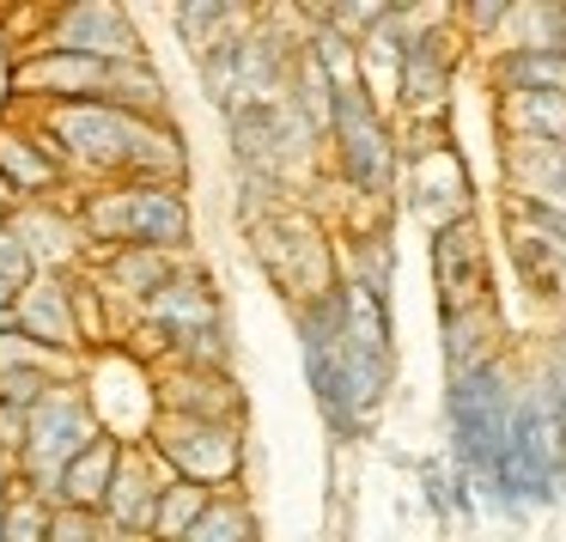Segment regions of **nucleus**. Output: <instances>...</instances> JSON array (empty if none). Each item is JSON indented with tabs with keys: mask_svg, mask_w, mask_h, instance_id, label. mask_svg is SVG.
<instances>
[{
	"mask_svg": "<svg viewBox=\"0 0 566 542\" xmlns=\"http://www.w3.org/2000/svg\"><path fill=\"white\" fill-rule=\"evenodd\" d=\"M493 80L505 92H566V50H524V43H512L493 62Z\"/></svg>",
	"mask_w": 566,
	"mask_h": 542,
	"instance_id": "obj_13",
	"label": "nucleus"
},
{
	"mask_svg": "<svg viewBox=\"0 0 566 542\" xmlns=\"http://www.w3.org/2000/svg\"><path fill=\"white\" fill-rule=\"evenodd\" d=\"M86 445H92V432H86V415H80L74 403H50L38 415V427H31V451H38V463H43L38 469L43 481H50V463L67 469Z\"/></svg>",
	"mask_w": 566,
	"mask_h": 542,
	"instance_id": "obj_11",
	"label": "nucleus"
},
{
	"mask_svg": "<svg viewBox=\"0 0 566 542\" xmlns=\"http://www.w3.org/2000/svg\"><path fill=\"white\" fill-rule=\"evenodd\" d=\"M500 19H512V13H505V7H475V13H469V25H500Z\"/></svg>",
	"mask_w": 566,
	"mask_h": 542,
	"instance_id": "obj_26",
	"label": "nucleus"
},
{
	"mask_svg": "<svg viewBox=\"0 0 566 542\" xmlns=\"http://www.w3.org/2000/svg\"><path fill=\"white\" fill-rule=\"evenodd\" d=\"M184 542H250V518L238 512V505H208L201 524L189 530Z\"/></svg>",
	"mask_w": 566,
	"mask_h": 542,
	"instance_id": "obj_20",
	"label": "nucleus"
},
{
	"mask_svg": "<svg viewBox=\"0 0 566 542\" xmlns=\"http://www.w3.org/2000/svg\"><path fill=\"white\" fill-rule=\"evenodd\" d=\"M116 274L135 286H159V257H147V250H128L123 262H116Z\"/></svg>",
	"mask_w": 566,
	"mask_h": 542,
	"instance_id": "obj_24",
	"label": "nucleus"
},
{
	"mask_svg": "<svg viewBox=\"0 0 566 542\" xmlns=\"http://www.w3.org/2000/svg\"><path fill=\"white\" fill-rule=\"evenodd\" d=\"M500 123L512 140H560L566 147V92H505Z\"/></svg>",
	"mask_w": 566,
	"mask_h": 542,
	"instance_id": "obj_12",
	"label": "nucleus"
},
{
	"mask_svg": "<svg viewBox=\"0 0 566 542\" xmlns=\"http://www.w3.org/2000/svg\"><path fill=\"white\" fill-rule=\"evenodd\" d=\"M25 335H43V342H74V317H67L62 293H25Z\"/></svg>",
	"mask_w": 566,
	"mask_h": 542,
	"instance_id": "obj_17",
	"label": "nucleus"
},
{
	"mask_svg": "<svg viewBox=\"0 0 566 542\" xmlns=\"http://www.w3.org/2000/svg\"><path fill=\"white\" fill-rule=\"evenodd\" d=\"M335 140H342L347 184H359L366 196H384L390 171H396V147H390V128H384V116H378L366 86L335 92Z\"/></svg>",
	"mask_w": 566,
	"mask_h": 542,
	"instance_id": "obj_2",
	"label": "nucleus"
},
{
	"mask_svg": "<svg viewBox=\"0 0 566 542\" xmlns=\"http://www.w3.org/2000/svg\"><path fill=\"white\" fill-rule=\"evenodd\" d=\"M451 439L457 457L475 481H488V493L500 500V469H505V445H512V390H505L500 366H475V372H457L451 378Z\"/></svg>",
	"mask_w": 566,
	"mask_h": 542,
	"instance_id": "obj_1",
	"label": "nucleus"
},
{
	"mask_svg": "<svg viewBox=\"0 0 566 542\" xmlns=\"http://www.w3.org/2000/svg\"><path fill=\"white\" fill-rule=\"evenodd\" d=\"M201 512H208V500H201V488H196V481H184V488H171V500H165V512H159V530H165V536H177V542H184L189 530L201 524Z\"/></svg>",
	"mask_w": 566,
	"mask_h": 542,
	"instance_id": "obj_19",
	"label": "nucleus"
},
{
	"mask_svg": "<svg viewBox=\"0 0 566 542\" xmlns=\"http://www.w3.org/2000/svg\"><path fill=\"white\" fill-rule=\"evenodd\" d=\"M92 226H98L104 238H135V244H184L189 213L171 189L147 184V189H123V196H111L104 208H92Z\"/></svg>",
	"mask_w": 566,
	"mask_h": 542,
	"instance_id": "obj_4",
	"label": "nucleus"
},
{
	"mask_svg": "<svg viewBox=\"0 0 566 542\" xmlns=\"http://www.w3.org/2000/svg\"><path fill=\"white\" fill-rule=\"evenodd\" d=\"M25 86H50V92H67V98H86V92L111 86V62H92V55H67V50H50L38 67H25Z\"/></svg>",
	"mask_w": 566,
	"mask_h": 542,
	"instance_id": "obj_15",
	"label": "nucleus"
},
{
	"mask_svg": "<svg viewBox=\"0 0 566 542\" xmlns=\"http://www.w3.org/2000/svg\"><path fill=\"white\" fill-rule=\"evenodd\" d=\"M0 274H7V281H25V274H31V257H25V244H19V238L13 232H0Z\"/></svg>",
	"mask_w": 566,
	"mask_h": 542,
	"instance_id": "obj_25",
	"label": "nucleus"
},
{
	"mask_svg": "<svg viewBox=\"0 0 566 542\" xmlns=\"http://www.w3.org/2000/svg\"><path fill=\"white\" fill-rule=\"evenodd\" d=\"M116 512V524L123 530H153L159 524V493L153 488H140L135 476H116V488H111V500H104Z\"/></svg>",
	"mask_w": 566,
	"mask_h": 542,
	"instance_id": "obj_16",
	"label": "nucleus"
},
{
	"mask_svg": "<svg viewBox=\"0 0 566 542\" xmlns=\"http://www.w3.org/2000/svg\"><path fill=\"white\" fill-rule=\"evenodd\" d=\"M432 274H439V305H444V323L457 317H475L488 311V244H481V226L475 213L444 232H432Z\"/></svg>",
	"mask_w": 566,
	"mask_h": 542,
	"instance_id": "obj_3",
	"label": "nucleus"
},
{
	"mask_svg": "<svg viewBox=\"0 0 566 542\" xmlns=\"http://www.w3.org/2000/svg\"><path fill=\"white\" fill-rule=\"evenodd\" d=\"M505 171H512L517 208L542 213V220H554L566 232V147L560 140H512Z\"/></svg>",
	"mask_w": 566,
	"mask_h": 542,
	"instance_id": "obj_5",
	"label": "nucleus"
},
{
	"mask_svg": "<svg viewBox=\"0 0 566 542\" xmlns=\"http://www.w3.org/2000/svg\"><path fill=\"white\" fill-rule=\"evenodd\" d=\"M0 524L13 530V542H43V512L38 505H13V512H0Z\"/></svg>",
	"mask_w": 566,
	"mask_h": 542,
	"instance_id": "obj_23",
	"label": "nucleus"
},
{
	"mask_svg": "<svg viewBox=\"0 0 566 542\" xmlns=\"http://www.w3.org/2000/svg\"><path fill=\"white\" fill-rule=\"evenodd\" d=\"M55 135L86 159H123V153L140 147L147 128L135 116H123L116 104H67V111H55Z\"/></svg>",
	"mask_w": 566,
	"mask_h": 542,
	"instance_id": "obj_7",
	"label": "nucleus"
},
{
	"mask_svg": "<svg viewBox=\"0 0 566 542\" xmlns=\"http://www.w3.org/2000/svg\"><path fill=\"white\" fill-rule=\"evenodd\" d=\"M67 55H92V62H135V31L123 25V13L111 7H80L55 25Z\"/></svg>",
	"mask_w": 566,
	"mask_h": 542,
	"instance_id": "obj_9",
	"label": "nucleus"
},
{
	"mask_svg": "<svg viewBox=\"0 0 566 542\" xmlns=\"http://www.w3.org/2000/svg\"><path fill=\"white\" fill-rule=\"evenodd\" d=\"M13 299H19V293H13V281L0 274V317H7V305H13Z\"/></svg>",
	"mask_w": 566,
	"mask_h": 542,
	"instance_id": "obj_27",
	"label": "nucleus"
},
{
	"mask_svg": "<svg viewBox=\"0 0 566 542\" xmlns=\"http://www.w3.org/2000/svg\"><path fill=\"white\" fill-rule=\"evenodd\" d=\"M451 67H457V50L439 38V31H415L408 38V55H402V80H396V98L408 104L415 116H432L451 92Z\"/></svg>",
	"mask_w": 566,
	"mask_h": 542,
	"instance_id": "obj_8",
	"label": "nucleus"
},
{
	"mask_svg": "<svg viewBox=\"0 0 566 542\" xmlns=\"http://www.w3.org/2000/svg\"><path fill=\"white\" fill-rule=\"evenodd\" d=\"M408 177H415V208H420V220H427L432 232L469 220V171H463V159H457V147H444V140L415 147Z\"/></svg>",
	"mask_w": 566,
	"mask_h": 542,
	"instance_id": "obj_6",
	"label": "nucleus"
},
{
	"mask_svg": "<svg viewBox=\"0 0 566 542\" xmlns=\"http://www.w3.org/2000/svg\"><path fill=\"white\" fill-rule=\"evenodd\" d=\"M153 311H159V317H177L184 342H196V323H213V299L201 293V286H165Z\"/></svg>",
	"mask_w": 566,
	"mask_h": 542,
	"instance_id": "obj_18",
	"label": "nucleus"
},
{
	"mask_svg": "<svg viewBox=\"0 0 566 542\" xmlns=\"http://www.w3.org/2000/svg\"><path fill=\"white\" fill-rule=\"evenodd\" d=\"M165 451L196 476V488L201 481H226L238 469V439L226 427H201V420H177V427H165Z\"/></svg>",
	"mask_w": 566,
	"mask_h": 542,
	"instance_id": "obj_10",
	"label": "nucleus"
},
{
	"mask_svg": "<svg viewBox=\"0 0 566 542\" xmlns=\"http://www.w3.org/2000/svg\"><path fill=\"white\" fill-rule=\"evenodd\" d=\"M0 159L13 165V177H19V184H50V165H43V159H31V153H25V140L0 135Z\"/></svg>",
	"mask_w": 566,
	"mask_h": 542,
	"instance_id": "obj_22",
	"label": "nucleus"
},
{
	"mask_svg": "<svg viewBox=\"0 0 566 542\" xmlns=\"http://www.w3.org/2000/svg\"><path fill=\"white\" fill-rule=\"evenodd\" d=\"M43 390H50L43 372H0V403H7V408H31Z\"/></svg>",
	"mask_w": 566,
	"mask_h": 542,
	"instance_id": "obj_21",
	"label": "nucleus"
},
{
	"mask_svg": "<svg viewBox=\"0 0 566 542\" xmlns=\"http://www.w3.org/2000/svg\"><path fill=\"white\" fill-rule=\"evenodd\" d=\"M111 488H116V445L111 439L86 445V451L62 469V493H67V505H74V512L104 505V500H111Z\"/></svg>",
	"mask_w": 566,
	"mask_h": 542,
	"instance_id": "obj_14",
	"label": "nucleus"
}]
</instances>
